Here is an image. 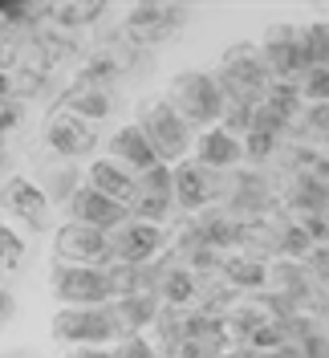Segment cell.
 Segmentation results:
<instances>
[{
    "label": "cell",
    "mask_w": 329,
    "mask_h": 358,
    "mask_svg": "<svg viewBox=\"0 0 329 358\" xmlns=\"http://www.w3.org/2000/svg\"><path fill=\"white\" fill-rule=\"evenodd\" d=\"M272 147H277V134L261 131V127H252V131L244 134V159H252V163H261L264 155H272Z\"/></svg>",
    "instance_id": "484cf974"
},
{
    "label": "cell",
    "mask_w": 329,
    "mask_h": 358,
    "mask_svg": "<svg viewBox=\"0 0 329 358\" xmlns=\"http://www.w3.org/2000/svg\"><path fill=\"white\" fill-rule=\"evenodd\" d=\"M4 167H8V147H4V134H0V179H4Z\"/></svg>",
    "instance_id": "1f68e13d"
},
{
    "label": "cell",
    "mask_w": 329,
    "mask_h": 358,
    "mask_svg": "<svg viewBox=\"0 0 329 358\" xmlns=\"http://www.w3.org/2000/svg\"><path fill=\"white\" fill-rule=\"evenodd\" d=\"M17 265H21V241L8 228H0V268H17Z\"/></svg>",
    "instance_id": "4316f807"
},
{
    "label": "cell",
    "mask_w": 329,
    "mask_h": 358,
    "mask_svg": "<svg viewBox=\"0 0 329 358\" xmlns=\"http://www.w3.org/2000/svg\"><path fill=\"white\" fill-rule=\"evenodd\" d=\"M45 143H49L53 155H61L66 163H73V159L94 155L98 134H94V122L89 118H78V114H69V110H53L49 122H45Z\"/></svg>",
    "instance_id": "9c48e42d"
},
{
    "label": "cell",
    "mask_w": 329,
    "mask_h": 358,
    "mask_svg": "<svg viewBox=\"0 0 329 358\" xmlns=\"http://www.w3.org/2000/svg\"><path fill=\"white\" fill-rule=\"evenodd\" d=\"M110 159H114V163H122V167L134 171V176L151 171L154 163H159L151 138L138 131V122H126V127H118V131L110 134Z\"/></svg>",
    "instance_id": "2e32d148"
},
{
    "label": "cell",
    "mask_w": 329,
    "mask_h": 358,
    "mask_svg": "<svg viewBox=\"0 0 329 358\" xmlns=\"http://www.w3.org/2000/svg\"><path fill=\"white\" fill-rule=\"evenodd\" d=\"M191 155H196V163L207 167V171H236L244 163V138H236V134L224 131V127H212V131L196 134Z\"/></svg>",
    "instance_id": "7c38bea8"
},
{
    "label": "cell",
    "mask_w": 329,
    "mask_h": 358,
    "mask_svg": "<svg viewBox=\"0 0 329 358\" xmlns=\"http://www.w3.org/2000/svg\"><path fill=\"white\" fill-rule=\"evenodd\" d=\"M66 216L73 224L98 228V232H114V228H122V224L131 220V208H126V203H114L110 196L94 192L89 183H82V187L73 192V200L66 203Z\"/></svg>",
    "instance_id": "8fae6325"
},
{
    "label": "cell",
    "mask_w": 329,
    "mask_h": 358,
    "mask_svg": "<svg viewBox=\"0 0 329 358\" xmlns=\"http://www.w3.org/2000/svg\"><path fill=\"white\" fill-rule=\"evenodd\" d=\"M17 118H21V106H17V102H8V106H4V110H0V134L8 131V127H13V122H17Z\"/></svg>",
    "instance_id": "f546056e"
},
{
    "label": "cell",
    "mask_w": 329,
    "mask_h": 358,
    "mask_svg": "<svg viewBox=\"0 0 329 358\" xmlns=\"http://www.w3.org/2000/svg\"><path fill=\"white\" fill-rule=\"evenodd\" d=\"M167 102L187 118L191 131H196V127L199 131L219 127L224 106H228V98H224V90H219L216 73H207V69H179L175 78L167 82Z\"/></svg>",
    "instance_id": "7a4b0ae2"
},
{
    "label": "cell",
    "mask_w": 329,
    "mask_h": 358,
    "mask_svg": "<svg viewBox=\"0 0 329 358\" xmlns=\"http://www.w3.org/2000/svg\"><path fill=\"white\" fill-rule=\"evenodd\" d=\"M224 277H228L232 289H261L264 277H268V265L256 261V257L236 252V257H224Z\"/></svg>",
    "instance_id": "ffe728a7"
},
{
    "label": "cell",
    "mask_w": 329,
    "mask_h": 358,
    "mask_svg": "<svg viewBox=\"0 0 329 358\" xmlns=\"http://www.w3.org/2000/svg\"><path fill=\"white\" fill-rule=\"evenodd\" d=\"M4 212H13L17 220H24L29 228H45L49 224V196H45L41 187L33 183V179H24V176H13L8 183H4Z\"/></svg>",
    "instance_id": "5bb4252c"
},
{
    "label": "cell",
    "mask_w": 329,
    "mask_h": 358,
    "mask_svg": "<svg viewBox=\"0 0 329 358\" xmlns=\"http://www.w3.org/2000/svg\"><path fill=\"white\" fill-rule=\"evenodd\" d=\"M159 293H163L171 306H187V301L196 297V273H191V268H167Z\"/></svg>",
    "instance_id": "603a6c76"
},
{
    "label": "cell",
    "mask_w": 329,
    "mask_h": 358,
    "mask_svg": "<svg viewBox=\"0 0 329 358\" xmlns=\"http://www.w3.org/2000/svg\"><path fill=\"white\" fill-rule=\"evenodd\" d=\"M86 183L94 187V192H102V196H110L114 203H126L131 208L134 203V192H138V176L134 171H126L122 163H114V159H94L86 171Z\"/></svg>",
    "instance_id": "e0dca14e"
},
{
    "label": "cell",
    "mask_w": 329,
    "mask_h": 358,
    "mask_svg": "<svg viewBox=\"0 0 329 358\" xmlns=\"http://www.w3.org/2000/svg\"><path fill=\"white\" fill-rule=\"evenodd\" d=\"M57 110H69L78 114V118H106L110 110H114V98H110L106 86H98V82H86V78H78L73 86L61 94V106Z\"/></svg>",
    "instance_id": "ac0fdd59"
},
{
    "label": "cell",
    "mask_w": 329,
    "mask_h": 358,
    "mask_svg": "<svg viewBox=\"0 0 329 358\" xmlns=\"http://www.w3.org/2000/svg\"><path fill=\"white\" fill-rule=\"evenodd\" d=\"M167 241L163 224H147V220H126L122 228L110 232V248H114V261L122 265H151L159 257V248Z\"/></svg>",
    "instance_id": "30bf717a"
},
{
    "label": "cell",
    "mask_w": 329,
    "mask_h": 358,
    "mask_svg": "<svg viewBox=\"0 0 329 358\" xmlns=\"http://www.w3.org/2000/svg\"><path fill=\"white\" fill-rule=\"evenodd\" d=\"M301 33H305V53H309V66H321V69H329V21L301 24Z\"/></svg>",
    "instance_id": "cb8c5ba5"
},
{
    "label": "cell",
    "mask_w": 329,
    "mask_h": 358,
    "mask_svg": "<svg viewBox=\"0 0 329 358\" xmlns=\"http://www.w3.org/2000/svg\"><path fill=\"white\" fill-rule=\"evenodd\" d=\"M98 17H102V4H53L49 8V21L61 29H78V24H89Z\"/></svg>",
    "instance_id": "d4e9b609"
},
{
    "label": "cell",
    "mask_w": 329,
    "mask_h": 358,
    "mask_svg": "<svg viewBox=\"0 0 329 358\" xmlns=\"http://www.w3.org/2000/svg\"><path fill=\"white\" fill-rule=\"evenodd\" d=\"M256 45H261L264 62H268V69H272V82H297V78L309 69L305 33H301L297 24H285V21L268 24Z\"/></svg>",
    "instance_id": "5b68a950"
},
{
    "label": "cell",
    "mask_w": 329,
    "mask_h": 358,
    "mask_svg": "<svg viewBox=\"0 0 329 358\" xmlns=\"http://www.w3.org/2000/svg\"><path fill=\"white\" fill-rule=\"evenodd\" d=\"M305 261H309V268H313V277L329 281V245H313V252H309Z\"/></svg>",
    "instance_id": "83f0119b"
},
{
    "label": "cell",
    "mask_w": 329,
    "mask_h": 358,
    "mask_svg": "<svg viewBox=\"0 0 329 358\" xmlns=\"http://www.w3.org/2000/svg\"><path fill=\"white\" fill-rule=\"evenodd\" d=\"M293 86H297V94H301V102H309V106H329V69L309 66Z\"/></svg>",
    "instance_id": "44dd1931"
},
{
    "label": "cell",
    "mask_w": 329,
    "mask_h": 358,
    "mask_svg": "<svg viewBox=\"0 0 329 358\" xmlns=\"http://www.w3.org/2000/svg\"><path fill=\"white\" fill-rule=\"evenodd\" d=\"M53 261H61V265H89V268L114 265L110 232H98V228L66 220L53 232Z\"/></svg>",
    "instance_id": "8992f818"
},
{
    "label": "cell",
    "mask_w": 329,
    "mask_h": 358,
    "mask_svg": "<svg viewBox=\"0 0 329 358\" xmlns=\"http://www.w3.org/2000/svg\"><path fill=\"white\" fill-rule=\"evenodd\" d=\"M78 187H82L78 167H53V171L45 176V183H41V192L49 196V203H69Z\"/></svg>",
    "instance_id": "7402d4cb"
},
{
    "label": "cell",
    "mask_w": 329,
    "mask_h": 358,
    "mask_svg": "<svg viewBox=\"0 0 329 358\" xmlns=\"http://www.w3.org/2000/svg\"><path fill=\"white\" fill-rule=\"evenodd\" d=\"M73 358H118V350H106V346H78Z\"/></svg>",
    "instance_id": "f1b7e54d"
},
{
    "label": "cell",
    "mask_w": 329,
    "mask_h": 358,
    "mask_svg": "<svg viewBox=\"0 0 329 358\" xmlns=\"http://www.w3.org/2000/svg\"><path fill=\"white\" fill-rule=\"evenodd\" d=\"M187 24V8L179 4H138L126 17V29L134 33V41H163V37H175L179 29Z\"/></svg>",
    "instance_id": "4fadbf2b"
},
{
    "label": "cell",
    "mask_w": 329,
    "mask_h": 358,
    "mask_svg": "<svg viewBox=\"0 0 329 358\" xmlns=\"http://www.w3.org/2000/svg\"><path fill=\"white\" fill-rule=\"evenodd\" d=\"M13 313H17V297H13L8 289H0V322H8Z\"/></svg>",
    "instance_id": "4dcf8cb0"
},
{
    "label": "cell",
    "mask_w": 329,
    "mask_h": 358,
    "mask_svg": "<svg viewBox=\"0 0 329 358\" xmlns=\"http://www.w3.org/2000/svg\"><path fill=\"white\" fill-rule=\"evenodd\" d=\"M134 122H138V131L151 138L159 163H167V167H179L183 159L191 155V147H196V134H191V127H187V118H183L167 98L142 102V110H138Z\"/></svg>",
    "instance_id": "3957f363"
},
{
    "label": "cell",
    "mask_w": 329,
    "mask_h": 358,
    "mask_svg": "<svg viewBox=\"0 0 329 358\" xmlns=\"http://www.w3.org/2000/svg\"><path fill=\"white\" fill-rule=\"evenodd\" d=\"M53 338L73 346H106L122 338V330L110 306H61L53 313Z\"/></svg>",
    "instance_id": "277c9868"
},
{
    "label": "cell",
    "mask_w": 329,
    "mask_h": 358,
    "mask_svg": "<svg viewBox=\"0 0 329 358\" xmlns=\"http://www.w3.org/2000/svg\"><path fill=\"white\" fill-rule=\"evenodd\" d=\"M49 289L61 306H110L114 293H110L106 268H89V265H53L49 273Z\"/></svg>",
    "instance_id": "52a82bcc"
},
{
    "label": "cell",
    "mask_w": 329,
    "mask_h": 358,
    "mask_svg": "<svg viewBox=\"0 0 329 358\" xmlns=\"http://www.w3.org/2000/svg\"><path fill=\"white\" fill-rule=\"evenodd\" d=\"M171 208H175V167L154 163L151 171L138 176V192H134L131 216L134 220H147V224H163Z\"/></svg>",
    "instance_id": "ba28073f"
},
{
    "label": "cell",
    "mask_w": 329,
    "mask_h": 358,
    "mask_svg": "<svg viewBox=\"0 0 329 358\" xmlns=\"http://www.w3.org/2000/svg\"><path fill=\"white\" fill-rule=\"evenodd\" d=\"M110 310H114V317H118L122 338H134V330H142L147 322L159 317V297H154V293H134V297L110 301Z\"/></svg>",
    "instance_id": "d6986e66"
},
{
    "label": "cell",
    "mask_w": 329,
    "mask_h": 358,
    "mask_svg": "<svg viewBox=\"0 0 329 358\" xmlns=\"http://www.w3.org/2000/svg\"><path fill=\"white\" fill-rule=\"evenodd\" d=\"M8 358H24V355H8Z\"/></svg>",
    "instance_id": "d6a6232c"
},
{
    "label": "cell",
    "mask_w": 329,
    "mask_h": 358,
    "mask_svg": "<svg viewBox=\"0 0 329 358\" xmlns=\"http://www.w3.org/2000/svg\"><path fill=\"white\" fill-rule=\"evenodd\" d=\"M216 171H207V167H199L196 159H183L175 167V203L183 212H191L199 216L207 203L216 200Z\"/></svg>",
    "instance_id": "9a60e30c"
},
{
    "label": "cell",
    "mask_w": 329,
    "mask_h": 358,
    "mask_svg": "<svg viewBox=\"0 0 329 358\" xmlns=\"http://www.w3.org/2000/svg\"><path fill=\"white\" fill-rule=\"evenodd\" d=\"M216 82L224 90L228 102H244V106H261L264 94L272 90V69L264 62L261 45L256 41H236L232 49H224L216 69Z\"/></svg>",
    "instance_id": "6da1fadb"
}]
</instances>
